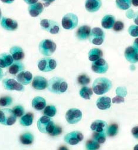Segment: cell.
Wrapping results in <instances>:
<instances>
[{
  "label": "cell",
  "mask_w": 138,
  "mask_h": 150,
  "mask_svg": "<svg viewBox=\"0 0 138 150\" xmlns=\"http://www.w3.org/2000/svg\"><path fill=\"white\" fill-rule=\"evenodd\" d=\"M68 88V84L65 80L61 77H54L48 81V90L55 94H61L65 93Z\"/></svg>",
  "instance_id": "1"
},
{
  "label": "cell",
  "mask_w": 138,
  "mask_h": 150,
  "mask_svg": "<svg viewBox=\"0 0 138 150\" xmlns=\"http://www.w3.org/2000/svg\"><path fill=\"white\" fill-rule=\"evenodd\" d=\"M112 88V81L107 78L96 79L93 83V91L97 95H103Z\"/></svg>",
  "instance_id": "2"
},
{
  "label": "cell",
  "mask_w": 138,
  "mask_h": 150,
  "mask_svg": "<svg viewBox=\"0 0 138 150\" xmlns=\"http://www.w3.org/2000/svg\"><path fill=\"white\" fill-rule=\"evenodd\" d=\"M38 130L43 134H50L55 126L51 118L46 115L40 117L37 123Z\"/></svg>",
  "instance_id": "3"
},
{
  "label": "cell",
  "mask_w": 138,
  "mask_h": 150,
  "mask_svg": "<svg viewBox=\"0 0 138 150\" xmlns=\"http://www.w3.org/2000/svg\"><path fill=\"white\" fill-rule=\"evenodd\" d=\"M56 44L52 40L45 39L42 40L38 45L40 52L44 56L52 55L56 50Z\"/></svg>",
  "instance_id": "4"
},
{
  "label": "cell",
  "mask_w": 138,
  "mask_h": 150,
  "mask_svg": "<svg viewBox=\"0 0 138 150\" xmlns=\"http://www.w3.org/2000/svg\"><path fill=\"white\" fill-rule=\"evenodd\" d=\"M17 121V116L13 110L9 108L3 109L0 111V123L7 126L14 125Z\"/></svg>",
  "instance_id": "5"
},
{
  "label": "cell",
  "mask_w": 138,
  "mask_h": 150,
  "mask_svg": "<svg viewBox=\"0 0 138 150\" xmlns=\"http://www.w3.org/2000/svg\"><path fill=\"white\" fill-rule=\"evenodd\" d=\"M78 16L73 13H67L62 18L61 25L63 28L68 30L75 29L78 25Z\"/></svg>",
  "instance_id": "6"
},
{
  "label": "cell",
  "mask_w": 138,
  "mask_h": 150,
  "mask_svg": "<svg viewBox=\"0 0 138 150\" xmlns=\"http://www.w3.org/2000/svg\"><path fill=\"white\" fill-rule=\"evenodd\" d=\"M105 38V34L104 31L99 27H95L91 30L89 39V41L96 45H102Z\"/></svg>",
  "instance_id": "7"
},
{
  "label": "cell",
  "mask_w": 138,
  "mask_h": 150,
  "mask_svg": "<svg viewBox=\"0 0 138 150\" xmlns=\"http://www.w3.org/2000/svg\"><path fill=\"white\" fill-rule=\"evenodd\" d=\"M40 26L43 30L51 34H57L60 31L59 24L54 20L43 19L40 21Z\"/></svg>",
  "instance_id": "8"
},
{
  "label": "cell",
  "mask_w": 138,
  "mask_h": 150,
  "mask_svg": "<svg viewBox=\"0 0 138 150\" xmlns=\"http://www.w3.org/2000/svg\"><path fill=\"white\" fill-rule=\"evenodd\" d=\"M38 68L43 72H50L57 67L56 61L52 58H43L38 62Z\"/></svg>",
  "instance_id": "9"
},
{
  "label": "cell",
  "mask_w": 138,
  "mask_h": 150,
  "mask_svg": "<svg viewBox=\"0 0 138 150\" xmlns=\"http://www.w3.org/2000/svg\"><path fill=\"white\" fill-rule=\"evenodd\" d=\"M82 118V112L78 108H71L65 114V120L68 123L75 124L79 122Z\"/></svg>",
  "instance_id": "10"
},
{
  "label": "cell",
  "mask_w": 138,
  "mask_h": 150,
  "mask_svg": "<svg viewBox=\"0 0 138 150\" xmlns=\"http://www.w3.org/2000/svg\"><path fill=\"white\" fill-rule=\"evenodd\" d=\"M3 85L6 90L24 91L25 87L24 85L12 79H6L3 81Z\"/></svg>",
  "instance_id": "11"
},
{
  "label": "cell",
  "mask_w": 138,
  "mask_h": 150,
  "mask_svg": "<svg viewBox=\"0 0 138 150\" xmlns=\"http://www.w3.org/2000/svg\"><path fill=\"white\" fill-rule=\"evenodd\" d=\"M83 138L84 136L81 132L75 131L66 134L64 139V141L68 144L75 145L82 141L83 139Z\"/></svg>",
  "instance_id": "12"
},
{
  "label": "cell",
  "mask_w": 138,
  "mask_h": 150,
  "mask_svg": "<svg viewBox=\"0 0 138 150\" xmlns=\"http://www.w3.org/2000/svg\"><path fill=\"white\" fill-rule=\"evenodd\" d=\"M108 68V64L103 58L93 61L92 64V71L97 74H105L107 71Z\"/></svg>",
  "instance_id": "13"
},
{
  "label": "cell",
  "mask_w": 138,
  "mask_h": 150,
  "mask_svg": "<svg viewBox=\"0 0 138 150\" xmlns=\"http://www.w3.org/2000/svg\"><path fill=\"white\" fill-rule=\"evenodd\" d=\"M124 57L127 61L134 64L138 62V50L133 46H130L126 48Z\"/></svg>",
  "instance_id": "14"
},
{
  "label": "cell",
  "mask_w": 138,
  "mask_h": 150,
  "mask_svg": "<svg viewBox=\"0 0 138 150\" xmlns=\"http://www.w3.org/2000/svg\"><path fill=\"white\" fill-rule=\"evenodd\" d=\"M1 25L6 30L16 31L18 28V23L15 20L10 18L3 17L1 20Z\"/></svg>",
  "instance_id": "15"
},
{
  "label": "cell",
  "mask_w": 138,
  "mask_h": 150,
  "mask_svg": "<svg viewBox=\"0 0 138 150\" xmlns=\"http://www.w3.org/2000/svg\"><path fill=\"white\" fill-rule=\"evenodd\" d=\"M16 79L21 84L28 85L31 83L33 80V75L30 71H23L17 74Z\"/></svg>",
  "instance_id": "16"
},
{
  "label": "cell",
  "mask_w": 138,
  "mask_h": 150,
  "mask_svg": "<svg viewBox=\"0 0 138 150\" xmlns=\"http://www.w3.org/2000/svg\"><path fill=\"white\" fill-rule=\"evenodd\" d=\"M48 81L42 76H36L33 80L32 86L37 90H43L47 87Z\"/></svg>",
  "instance_id": "17"
},
{
  "label": "cell",
  "mask_w": 138,
  "mask_h": 150,
  "mask_svg": "<svg viewBox=\"0 0 138 150\" xmlns=\"http://www.w3.org/2000/svg\"><path fill=\"white\" fill-rule=\"evenodd\" d=\"M101 0H86L85 2V8L90 13L97 11L102 7Z\"/></svg>",
  "instance_id": "18"
},
{
  "label": "cell",
  "mask_w": 138,
  "mask_h": 150,
  "mask_svg": "<svg viewBox=\"0 0 138 150\" xmlns=\"http://www.w3.org/2000/svg\"><path fill=\"white\" fill-rule=\"evenodd\" d=\"M28 13L32 17H37L39 16L44 11V6L40 3H36L31 4L28 8Z\"/></svg>",
  "instance_id": "19"
},
{
  "label": "cell",
  "mask_w": 138,
  "mask_h": 150,
  "mask_svg": "<svg viewBox=\"0 0 138 150\" xmlns=\"http://www.w3.org/2000/svg\"><path fill=\"white\" fill-rule=\"evenodd\" d=\"M91 32L89 26L85 25L80 27L76 31V37L79 40H85L89 38Z\"/></svg>",
  "instance_id": "20"
},
{
  "label": "cell",
  "mask_w": 138,
  "mask_h": 150,
  "mask_svg": "<svg viewBox=\"0 0 138 150\" xmlns=\"http://www.w3.org/2000/svg\"><path fill=\"white\" fill-rule=\"evenodd\" d=\"M107 124L103 120H96L90 125V128L93 132H107Z\"/></svg>",
  "instance_id": "21"
},
{
  "label": "cell",
  "mask_w": 138,
  "mask_h": 150,
  "mask_svg": "<svg viewBox=\"0 0 138 150\" xmlns=\"http://www.w3.org/2000/svg\"><path fill=\"white\" fill-rule=\"evenodd\" d=\"M97 108L101 110H106L111 107V99L110 97L103 96L99 97L96 103Z\"/></svg>",
  "instance_id": "22"
},
{
  "label": "cell",
  "mask_w": 138,
  "mask_h": 150,
  "mask_svg": "<svg viewBox=\"0 0 138 150\" xmlns=\"http://www.w3.org/2000/svg\"><path fill=\"white\" fill-rule=\"evenodd\" d=\"M10 53L15 61H20L24 58L25 54L22 48L18 46H14L10 50Z\"/></svg>",
  "instance_id": "23"
},
{
  "label": "cell",
  "mask_w": 138,
  "mask_h": 150,
  "mask_svg": "<svg viewBox=\"0 0 138 150\" xmlns=\"http://www.w3.org/2000/svg\"><path fill=\"white\" fill-rule=\"evenodd\" d=\"M14 62V59L10 54L3 53L0 54V67L7 68L10 67Z\"/></svg>",
  "instance_id": "24"
},
{
  "label": "cell",
  "mask_w": 138,
  "mask_h": 150,
  "mask_svg": "<svg viewBox=\"0 0 138 150\" xmlns=\"http://www.w3.org/2000/svg\"><path fill=\"white\" fill-rule=\"evenodd\" d=\"M32 107L37 111H41L46 107V101L41 97H36L32 101Z\"/></svg>",
  "instance_id": "25"
},
{
  "label": "cell",
  "mask_w": 138,
  "mask_h": 150,
  "mask_svg": "<svg viewBox=\"0 0 138 150\" xmlns=\"http://www.w3.org/2000/svg\"><path fill=\"white\" fill-rule=\"evenodd\" d=\"M25 68L24 65L19 61H15L10 66L9 71V73L12 75H17L20 72L24 71Z\"/></svg>",
  "instance_id": "26"
},
{
  "label": "cell",
  "mask_w": 138,
  "mask_h": 150,
  "mask_svg": "<svg viewBox=\"0 0 138 150\" xmlns=\"http://www.w3.org/2000/svg\"><path fill=\"white\" fill-rule=\"evenodd\" d=\"M102 26L107 30L112 28L115 23V17L112 15H106L102 20Z\"/></svg>",
  "instance_id": "27"
},
{
  "label": "cell",
  "mask_w": 138,
  "mask_h": 150,
  "mask_svg": "<svg viewBox=\"0 0 138 150\" xmlns=\"http://www.w3.org/2000/svg\"><path fill=\"white\" fill-rule=\"evenodd\" d=\"M103 57V52L99 48H93L91 49L88 54L89 59L92 61H95Z\"/></svg>",
  "instance_id": "28"
},
{
  "label": "cell",
  "mask_w": 138,
  "mask_h": 150,
  "mask_svg": "<svg viewBox=\"0 0 138 150\" xmlns=\"http://www.w3.org/2000/svg\"><path fill=\"white\" fill-rule=\"evenodd\" d=\"M34 115L32 113H27L21 117L20 119V123L21 125L24 127L30 126L33 122Z\"/></svg>",
  "instance_id": "29"
},
{
  "label": "cell",
  "mask_w": 138,
  "mask_h": 150,
  "mask_svg": "<svg viewBox=\"0 0 138 150\" xmlns=\"http://www.w3.org/2000/svg\"><path fill=\"white\" fill-rule=\"evenodd\" d=\"M20 139L21 144L24 145H30L33 142L34 136L30 132H26L20 136Z\"/></svg>",
  "instance_id": "30"
},
{
  "label": "cell",
  "mask_w": 138,
  "mask_h": 150,
  "mask_svg": "<svg viewBox=\"0 0 138 150\" xmlns=\"http://www.w3.org/2000/svg\"><path fill=\"white\" fill-rule=\"evenodd\" d=\"M116 5L122 10H127L131 7V0H116Z\"/></svg>",
  "instance_id": "31"
},
{
  "label": "cell",
  "mask_w": 138,
  "mask_h": 150,
  "mask_svg": "<svg viewBox=\"0 0 138 150\" xmlns=\"http://www.w3.org/2000/svg\"><path fill=\"white\" fill-rule=\"evenodd\" d=\"M80 96L85 100H90L93 95V90L89 87H83L79 91Z\"/></svg>",
  "instance_id": "32"
},
{
  "label": "cell",
  "mask_w": 138,
  "mask_h": 150,
  "mask_svg": "<svg viewBox=\"0 0 138 150\" xmlns=\"http://www.w3.org/2000/svg\"><path fill=\"white\" fill-rule=\"evenodd\" d=\"M106 132H94L93 138L99 144H103L106 141Z\"/></svg>",
  "instance_id": "33"
},
{
  "label": "cell",
  "mask_w": 138,
  "mask_h": 150,
  "mask_svg": "<svg viewBox=\"0 0 138 150\" xmlns=\"http://www.w3.org/2000/svg\"><path fill=\"white\" fill-rule=\"evenodd\" d=\"M57 113V109L54 105H48L44 108L43 114L49 117H53Z\"/></svg>",
  "instance_id": "34"
},
{
  "label": "cell",
  "mask_w": 138,
  "mask_h": 150,
  "mask_svg": "<svg viewBox=\"0 0 138 150\" xmlns=\"http://www.w3.org/2000/svg\"><path fill=\"white\" fill-rule=\"evenodd\" d=\"M118 132V125L116 124H112L107 127V134L109 137H114L117 135Z\"/></svg>",
  "instance_id": "35"
},
{
  "label": "cell",
  "mask_w": 138,
  "mask_h": 150,
  "mask_svg": "<svg viewBox=\"0 0 138 150\" xmlns=\"http://www.w3.org/2000/svg\"><path fill=\"white\" fill-rule=\"evenodd\" d=\"M87 149H97L100 148V144L94 139L88 140L86 145Z\"/></svg>",
  "instance_id": "36"
},
{
  "label": "cell",
  "mask_w": 138,
  "mask_h": 150,
  "mask_svg": "<svg viewBox=\"0 0 138 150\" xmlns=\"http://www.w3.org/2000/svg\"><path fill=\"white\" fill-rule=\"evenodd\" d=\"M78 81L79 84L82 86H86L90 82V79L86 75L83 74L79 76L78 79Z\"/></svg>",
  "instance_id": "37"
},
{
  "label": "cell",
  "mask_w": 138,
  "mask_h": 150,
  "mask_svg": "<svg viewBox=\"0 0 138 150\" xmlns=\"http://www.w3.org/2000/svg\"><path fill=\"white\" fill-rule=\"evenodd\" d=\"M13 103V99L11 97L5 96L0 98V106L7 107L11 105Z\"/></svg>",
  "instance_id": "38"
},
{
  "label": "cell",
  "mask_w": 138,
  "mask_h": 150,
  "mask_svg": "<svg viewBox=\"0 0 138 150\" xmlns=\"http://www.w3.org/2000/svg\"><path fill=\"white\" fill-rule=\"evenodd\" d=\"M13 111L14 113L15 114V115L17 116V117H22L24 114V112H25L24 107L21 105H18L15 106L13 108Z\"/></svg>",
  "instance_id": "39"
},
{
  "label": "cell",
  "mask_w": 138,
  "mask_h": 150,
  "mask_svg": "<svg viewBox=\"0 0 138 150\" xmlns=\"http://www.w3.org/2000/svg\"><path fill=\"white\" fill-rule=\"evenodd\" d=\"M128 33L130 35L133 37H138V25H132L129 27L128 30Z\"/></svg>",
  "instance_id": "40"
},
{
  "label": "cell",
  "mask_w": 138,
  "mask_h": 150,
  "mask_svg": "<svg viewBox=\"0 0 138 150\" xmlns=\"http://www.w3.org/2000/svg\"><path fill=\"white\" fill-rule=\"evenodd\" d=\"M113 28V30L116 32L120 31L123 30V29L124 28V24L120 21H116L115 22Z\"/></svg>",
  "instance_id": "41"
},
{
  "label": "cell",
  "mask_w": 138,
  "mask_h": 150,
  "mask_svg": "<svg viewBox=\"0 0 138 150\" xmlns=\"http://www.w3.org/2000/svg\"><path fill=\"white\" fill-rule=\"evenodd\" d=\"M61 132H62L61 128L57 125H55L53 129V131L50 135L51 136H56V135L60 134L61 133Z\"/></svg>",
  "instance_id": "42"
},
{
  "label": "cell",
  "mask_w": 138,
  "mask_h": 150,
  "mask_svg": "<svg viewBox=\"0 0 138 150\" xmlns=\"http://www.w3.org/2000/svg\"><path fill=\"white\" fill-rule=\"evenodd\" d=\"M132 134L136 139H138V126H136L132 129Z\"/></svg>",
  "instance_id": "43"
},
{
  "label": "cell",
  "mask_w": 138,
  "mask_h": 150,
  "mask_svg": "<svg viewBox=\"0 0 138 150\" xmlns=\"http://www.w3.org/2000/svg\"><path fill=\"white\" fill-rule=\"evenodd\" d=\"M44 4L43 6L46 7H48L51 3H53V2H54L55 0H42Z\"/></svg>",
  "instance_id": "44"
},
{
  "label": "cell",
  "mask_w": 138,
  "mask_h": 150,
  "mask_svg": "<svg viewBox=\"0 0 138 150\" xmlns=\"http://www.w3.org/2000/svg\"><path fill=\"white\" fill-rule=\"evenodd\" d=\"M123 101H124V99L120 97H116L113 99V103H121V102H123Z\"/></svg>",
  "instance_id": "45"
},
{
  "label": "cell",
  "mask_w": 138,
  "mask_h": 150,
  "mask_svg": "<svg viewBox=\"0 0 138 150\" xmlns=\"http://www.w3.org/2000/svg\"><path fill=\"white\" fill-rule=\"evenodd\" d=\"M133 19L134 23L138 25V11H137L134 13V14L133 15Z\"/></svg>",
  "instance_id": "46"
},
{
  "label": "cell",
  "mask_w": 138,
  "mask_h": 150,
  "mask_svg": "<svg viewBox=\"0 0 138 150\" xmlns=\"http://www.w3.org/2000/svg\"><path fill=\"white\" fill-rule=\"evenodd\" d=\"M38 1V0H24V1L26 3H27V4H29V5L35 4V3H37Z\"/></svg>",
  "instance_id": "47"
},
{
  "label": "cell",
  "mask_w": 138,
  "mask_h": 150,
  "mask_svg": "<svg viewBox=\"0 0 138 150\" xmlns=\"http://www.w3.org/2000/svg\"><path fill=\"white\" fill-rule=\"evenodd\" d=\"M15 0H1V1L3 3L5 4H11L13 3H14V1Z\"/></svg>",
  "instance_id": "48"
},
{
  "label": "cell",
  "mask_w": 138,
  "mask_h": 150,
  "mask_svg": "<svg viewBox=\"0 0 138 150\" xmlns=\"http://www.w3.org/2000/svg\"><path fill=\"white\" fill-rule=\"evenodd\" d=\"M133 47L138 50V38H136L133 42Z\"/></svg>",
  "instance_id": "49"
},
{
  "label": "cell",
  "mask_w": 138,
  "mask_h": 150,
  "mask_svg": "<svg viewBox=\"0 0 138 150\" xmlns=\"http://www.w3.org/2000/svg\"><path fill=\"white\" fill-rule=\"evenodd\" d=\"M132 4L134 7H138V0H131Z\"/></svg>",
  "instance_id": "50"
},
{
  "label": "cell",
  "mask_w": 138,
  "mask_h": 150,
  "mask_svg": "<svg viewBox=\"0 0 138 150\" xmlns=\"http://www.w3.org/2000/svg\"><path fill=\"white\" fill-rule=\"evenodd\" d=\"M4 76V73H3V71L1 69V68L0 67V80L2 79V78Z\"/></svg>",
  "instance_id": "51"
},
{
  "label": "cell",
  "mask_w": 138,
  "mask_h": 150,
  "mask_svg": "<svg viewBox=\"0 0 138 150\" xmlns=\"http://www.w3.org/2000/svg\"><path fill=\"white\" fill-rule=\"evenodd\" d=\"M1 17H2V13H1V9H0V20H1Z\"/></svg>",
  "instance_id": "52"
},
{
  "label": "cell",
  "mask_w": 138,
  "mask_h": 150,
  "mask_svg": "<svg viewBox=\"0 0 138 150\" xmlns=\"http://www.w3.org/2000/svg\"><path fill=\"white\" fill-rule=\"evenodd\" d=\"M134 149H138V145H136L134 146Z\"/></svg>",
  "instance_id": "53"
}]
</instances>
